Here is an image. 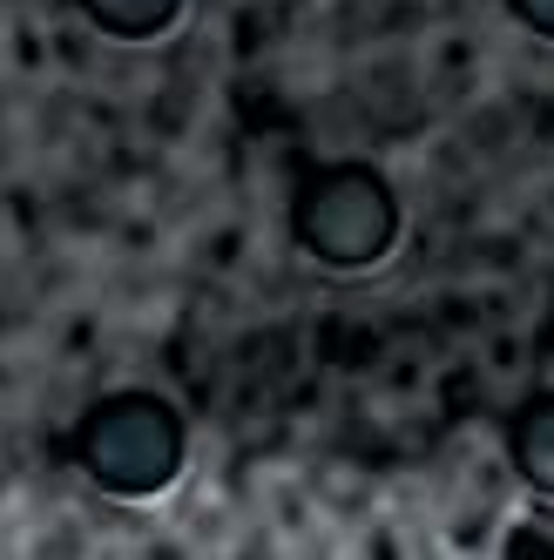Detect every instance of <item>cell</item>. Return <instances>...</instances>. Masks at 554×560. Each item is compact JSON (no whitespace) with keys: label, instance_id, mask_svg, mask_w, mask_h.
Instances as JSON below:
<instances>
[{"label":"cell","instance_id":"obj_3","mask_svg":"<svg viewBox=\"0 0 554 560\" xmlns=\"http://www.w3.org/2000/svg\"><path fill=\"white\" fill-rule=\"evenodd\" d=\"M507 459L521 472V487L554 500V385L547 392H528L507 419Z\"/></svg>","mask_w":554,"mask_h":560},{"label":"cell","instance_id":"obj_6","mask_svg":"<svg viewBox=\"0 0 554 560\" xmlns=\"http://www.w3.org/2000/svg\"><path fill=\"white\" fill-rule=\"evenodd\" d=\"M507 560H554V540L534 534V527H521V534H507Z\"/></svg>","mask_w":554,"mask_h":560},{"label":"cell","instance_id":"obj_4","mask_svg":"<svg viewBox=\"0 0 554 560\" xmlns=\"http://www.w3.org/2000/svg\"><path fill=\"white\" fill-rule=\"evenodd\" d=\"M82 8V21L95 34H108V42H155V34H170L183 0H74Z\"/></svg>","mask_w":554,"mask_h":560},{"label":"cell","instance_id":"obj_1","mask_svg":"<svg viewBox=\"0 0 554 560\" xmlns=\"http://www.w3.org/2000/svg\"><path fill=\"white\" fill-rule=\"evenodd\" d=\"M68 459L82 466L108 500H155L176 487V472L189 459V432L183 412L163 392H102L95 406L74 419L68 432Z\"/></svg>","mask_w":554,"mask_h":560},{"label":"cell","instance_id":"obj_2","mask_svg":"<svg viewBox=\"0 0 554 560\" xmlns=\"http://www.w3.org/2000/svg\"><path fill=\"white\" fill-rule=\"evenodd\" d=\"M291 236L325 270H372L400 244V196L372 163H319L291 189Z\"/></svg>","mask_w":554,"mask_h":560},{"label":"cell","instance_id":"obj_5","mask_svg":"<svg viewBox=\"0 0 554 560\" xmlns=\"http://www.w3.org/2000/svg\"><path fill=\"white\" fill-rule=\"evenodd\" d=\"M507 14L528 34H541V42H554V0H507Z\"/></svg>","mask_w":554,"mask_h":560}]
</instances>
